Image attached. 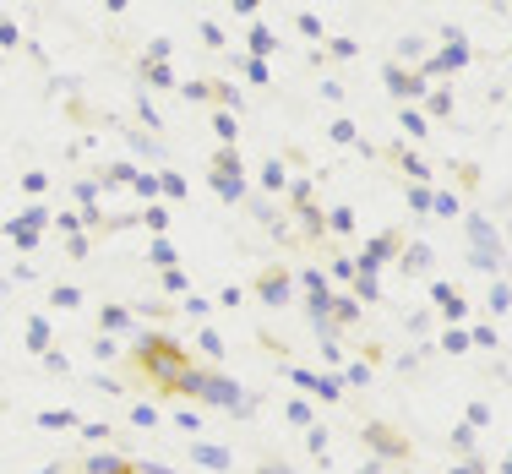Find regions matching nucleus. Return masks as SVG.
Here are the masks:
<instances>
[{"instance_id": "f257e3e1", "label": "nucleus", "mask_w": 512, "mask_h": 474, "mask_svg": "<svg viewBox=\"0 0 512 474\" xmlns=\"http://www.w3.org/2000/svg\"><path fill=\"white\" fill-rule=\"evenodd\" d=\"M50 474H175V469L148 464V458H120V453H109V458H82V464L50 469Z\"/></svg>"}]
</instances>
